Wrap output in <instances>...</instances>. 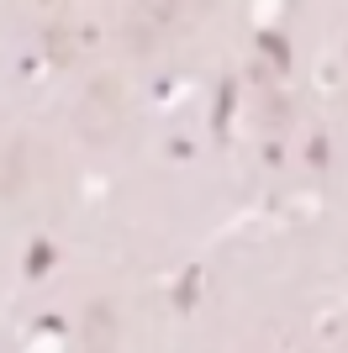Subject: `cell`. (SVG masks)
<instances>
[{"label":"cell","instance_id":"6da1fadb","mask_svg":"<svg viewBox=\"0 0 348 353\" xmlns=\"http://www.w3.org/2000/svg\"><path fill=\"white\" fill-rule=\"evenodd\" d=\"M143 11H148V16H169L174 0H143Z\"/></svg>","mask_w":348,"mask_h":353}]
</instances>
